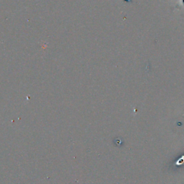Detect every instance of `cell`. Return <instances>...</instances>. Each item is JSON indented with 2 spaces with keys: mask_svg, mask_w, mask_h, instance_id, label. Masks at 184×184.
<instances>
[{
  "mask_svg": "<svg viewBox=\"0 0 184 184\" xmlns=\"http://www.w3.org/2000/svg\"><path fill=\"white\" fill-rule=\"evenodd\" d=\"M125 1H128V2H132V0H125Z\"/></svg>",
  "mask_w": 184,
  "mask_h": 184,
  "instance_id": "obj_1",
  "label": "cell"
}]
</instances>
